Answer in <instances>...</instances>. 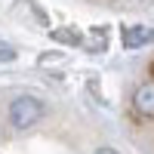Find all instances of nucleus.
Here are the masks:
<instances>
[{"label": "nucleus", "mask_w": 154, "mask_h": 154, "mask_svg": "<svg viewBox=\"0 0 154 154\" xmlns=\"http://www.w3.org/2000/svg\"><path fill=\"white\" fill-rule=\"evenodd\" d=\"M40 117H43V102L37 96H19L9 105V120H12V126H19V130L34 126Z\"/></svg>", "instance_id": "nucleus-1"}, {"label": "nucleus", "mask_w": 154, "mask_h": 154, "mask_svg": "<svg viewBox=\"0 0 154 154\" xmlns=\"http://www.w3.org/2000/svg\"><path fill=\"white\" fill-rule=\"evenodd\" d=\"M120 40L126 49H142V46H151L154 43V28L151 25H126L120 31Z\"/></svg>", "instance_id": "nucleus-2"}, {"label": "nucleus", "mask_w": 154, "mask_h": 154, "mask_svg": "<svg viewBox=\"0 0 154 154\" xmlns=\"http://www.w3.org/2000/svg\"><path fill=\"white\" fill-rule=\"evenodd\" d=\"M133 105L139 114H145V117H154V83H142L136 89L133 96Z\"/></svg>", "instance_id": "nucleus-3"}, {"label": "nucleus", "mask_w": 154, "mask_h": 154, "mask_svg": "<svg viewBox=\"0 0 154 154\" xmlns=\"http://www.w3.org/2000/svg\"><path fill=\"white\" fill-rule=\"evenodd\" d=\"M12 59H16V49H12V46H3V43H0V62H12Z\"/></svg>", "instance_id": "nucleus-4"}, {"label": "nucleus", "mask_w": 154, "mask_h": 154, "mask_svg": "<svg viewBox=\"0 0 154 154\" xmlns=\"http://www.w3.org/2000/svg\"><path fill=\"white\" fill-rule=\"evenodd\" d=\"M96 154H117V151H114V148H99Z\"/></svg>", "instance_id": "nucleus-5"}]
</instances>
